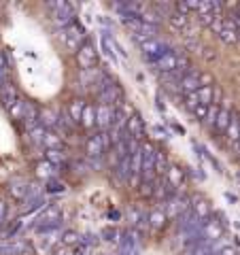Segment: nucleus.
Instances as JSON below:
<instances>
[{
    "label": "nucleus",
    "mask_w": 240,
    "mask_h": 255,
    "mask_svg": "<svg viewBox=\"0 0 240 255\" xmlns=\"http://www.w3.org/2000/svg\"><path fill=\"white\" fill-rule=\"evenodd\" d=\"M62 219H64V213L58 204H49L45 206L43 213L36 217V223H34V230L36 234L41 232H49V230H60L62 228Z\"/></svg>",
    "instance_id": "obj_1"
},
{
    "label": "nucleus",
    "mask_w": 240,
    "mask_h": 255,
    "mask_svg": "<svg viewBox=\"0 0 240 255\" xmlns=\"http://www.w3.org/2000/svg\"><path fill=\"white\" fill-rule=\"evenodd\" d=\"M9 194L17 200H34V198H43V189L36 185V183H30V181H23V179H15L11 181L9 185Z\"/></svg>",
    "instance_id": "obj_2"
},
{
    "label": "nucleus",
    "mask_w": 240,
    "mask_h": 255,
    "mask_svg": "<svg viewBox=\"0 0 240 255\" xmlns=\"http://www.w3.org/2000/svg\"><path fill=\"white\" fill-rule=\"evenodd\" d=\"M60 38H62V45L66 47V51L70 53H77V49L81 47V43L85 41V32H83V26L81 23H68L66 28H62L60 32Z\"/></svg>",
    "instance_id": "obj_3"
},
{
    "label": "nucleus",
    "mask_w": 240,
    "mask_h": 255,
    "mask_svg": "<svg viewBox=\"0 0 240 255\" xmlns=\"http://www.w3.org/2000/svg\"><path fill=\"white\" fill-rule=\"evenodd\" d=\"M45 6L51 11V19H53L55 26L66 28L68 23H73L75 9H73V6H70V4L66 2V0H53V2H47Z\"/></svg>",
    "instance_id": "obj_4"
},
{
    "label": "nucleus",
    "mask_w": 240,
    "mask_h": 255,
    "mask_svg": "<svg viewBox=\"0 0 240 255\" xmlns=\"http://www.w3.org/2000/svg\"><path fill=\"white\" fill-rule=\"evenodd\" d=\"M170 49L172 47L168 45L166 41H162V38H157V36L149 38V41H145V43H140V53L149 64H155L157 60H162Z\"/></svg>",
    "instance_id": "obj_5"
},
{
    "label": "nucleus",
    "mask_w": 240,
    "mask_h": 255,
    "mask_svg": "<svg viewBox=\"0 0 240 255\" xmlns=\"http://www.w3.org/2000/svg\"><path fill=\"white\" fill-rule=\"evenodd\" d=\"M111 147V136H109V132H100V134H92V136H87L85 140V153L87 157H92V159H98L105 155V151H109Z\"/></svg>",
    "instance_id": "obj_6"
},
{
    "label": "nucleus",
    "mask_w": 240,
    "mask_h": 255,
    "mask_svg": "<svg viewBox=\"0 0 240 255\" xmlns=\"http://www.w3.org/2000/svg\"><path fill=\"white\" fill-rule=\"evenodd\" d=\"M183 58H185V51H183V49H170L162 60H157L155 64H151V66H153L155 73L168 75V73H174V70H179V64H181Z\"/></svg>",
    "instance_id": "obj_7"
},
{
    "label": "nucleus",
    "mask_w": 240,
    "mask_h": 255,
    "mask_svg": "<svg viewBox=\"0 0 240 255\" xmlns=\"http://www.w3.org/2000/svg\"><path fill=\"white\" fill-rule=\"evenodd\" d=\"M153 164H155V147L151 142H145V145H140V179L142 181H153L155 177Z\"/></svg>",
    "instance_id": "obj_8"
},
{
    "label": "nucleus",
    "mask_w": 240,
    "mask_h": 255,
    "mask_svg": "<svg viewBox=\"0 0 240 255\" xmlns=\"http://www.w3.org/2000/svg\"><path fill=\"white\" fill-rule=\"evenodd\" d=\"M77 64H79V68L81 70H90V68H94L96 64H98V51H96V47H94V43L92 41H85L81 43V47L77 49Z\"/></svg>",
    "instance_id": "obj_9"
},
{
    "label": "nucleus",
    "mask_w": 240,
    "mask_h": 255,
    "mask_svg": "<svg viewBox=\"0 0 240 255\" xmlns=\"http://www.w3.org/2000/svg\"><path fill=\"white\" fill-rule=\"evenodd\" d=\"M60 236H62V230H49V232H41L36 234V241L34 247L41 255H49L55 247L60 243Z\"/></svg>",
    "instance_id": "obj_10"
},
{
    "label": "nucleus",
    "mask_w": 240,
    "mask_h": 255,
    "mask_svg": "<svg viewBox=\"0 0 240 255\" xmlns=\"http://www.w3.org/2000/svg\"><path fill=\"white\" fill-rule=\"evenodd\" d=\"M189 198L187 196H181V194H174L170 200L164 202V213L168 219H179L183 213L189 211Z\"/></svg>",
    "instance_id": "obj_11"
},
{
    "label": "nucleus",
    "mask_w": 240,
    "mask_h": 255,
    "mask_svg": "<svg viewBox=\"0 0 240 255\" xmlns=\"http://www.w3.org/2000/svg\"><path fill=\"white\" fill-rule=\"evenodd\" d=\"M219 236H223V223L217 219H204L202 228H200V238H202V243L209 245L213 241H217Z\"/></svg>",
    "instance_id": "obj_12"
},
{
    "label": "nucleus",
    "mask_w": 240,
    "mask_h": 255,
    "mask_svg": "<svg viewBox=\"0 0 240 255\" xmlns=\"http://www.w3.org/2000/svg\"><path fill=\"white\" fill-rule=\"evenodd\" d=\"M115 117V107H107V105H98L96 107V126L100 128L102 132H107L111 124H113Z\"/></svg>",
    "instance_id": "obj_13"
},
{
    "label": "nucleus",
    "mask_w": 240,
    "mask_h": 255,
    "mask_svg": "<svg viewBox=\"0 0 240 255\" xmlns=\"http://www.w3.org/2000/svg\"><path fill=\"white\" fill-rule=\"evenodd\" d=\"M200 73L198 70H187V73H183V77H181V83H179V90L183 92V94H196L198 90H200Z\"/></svg>",
    "instance_id": "obj_14"
},
{
    "label": "nucleus",
    "mask_w": 240,
    "mask_h": 255,
    "mask_svg": "<svg viewBox=\"0 0 240 255\" xmlns=\"http://www.w3.org/2000/svg\"><path fill=\"white\" fill-rule=\"evenodd\" d=\"M125 130H127V136L138 142L142 138V134H145V122H142V117L138 113H132L130 119H127Z\"/></svg>",
    "instance_id": "obj_15"
},
{
    "label": "nucleus",
    "mask_w": 240,
    "mask_h": 255,
    "mask_svg": "<svg viewBox=\"0 0 240 255\" xmlns=\"http://www.w3.org/2000/svg\"><path fill=\"white\" fill-rule=\"evenodd\" d=\"M28 251V243L9 238V241H0V255H23Z\"/></svg>",
    "instance_id": "obj_16"
},
{
    "label": "nucleus",
    "mask_w": 240,
    "mask_h": 255,
    "mask_svg": "<svg viewBox=\"0 0 240 255\" xmlns=\"http://www.w3.org/2000/svg\"><path fill=\"white\" fill-rule=\"evenodd\" d=\"M177 194V189H174L170 183H168L166 177H159L157 181H153V196L157 198V200H170V198Z\"/></svg>",
    "instance_id": "obj_17"
},
{
    "label": "nucleus",
    "mask_w": 240,
    "mask_h": 255,
    "mask_svg": "<svg viewBox=\"0 0 240 255\" xmlns=\"http://www.w3.org/2000/svg\"><path fill=\"white\" fill-rule=\"evenodd\" d=\"M119 247H121V255H132L138 251V241H136V234L132 230H127V232L121 234L119 238Z\"/></svg>",
    "instance_id": "obj_18"
},
{
    "label": "nucleus",
    "mask_w": 240,
    "mask_h": 255,
    "mask_svg": "<svg viewBox=\"0 0 240 255\" xmlns=\"http://www.w3.org/2000/svg\"><path fill=\"white\" fill-rule=\"evenodd\" d=\"M85 105L87 102L83 98H73L68 102V117H70V122L73 124H81V115H83V111H85Z\"/></svg>",
    "instance_id": "obj_19"
},
{
    "label": "nucleus",
    "mask_w": 240,
    "mask_h": 255,
    "mask_svg": "<svg viewBox=\"0 0 240 255\" xmlns=\"http://www.w3.org/2000/svg\"><path fill=\"white\" fill-rule=\"evenodd\" d=\"M58 117L60 115L55 113L53 109H41V111H38V124H41L47 132H49L51 128L58 126Z\"/></svg>",
    "instance_id": "obj_20"
},
{
    "label": "nucleus",
    "mask_w": 240,
    "mask_h": 255,
    "mask_svg": "<svg viewBox=\"0 0 240 255\" xmlns=\"http://www.w3.org/2000/svg\"><path fill=\"white\" fill-rule=\"evenodd\" d=\"M115 177L119 183H127L132 179V168H130V155H125L123 159H119L115 166Z\"/></svg>",
    "instance_id": "obj_21"
},
{
    "label": "nucleus",
    "mask_w": 240,
    "mask_h": 255,
    "mask_svg": "<svg viewBox=\"0 0 240 255\" xmlns=\"http://www.w3.org/2000/svg\"><path fill=\"white\" fill-rule=\"evenodd\" d=\"M221 102H226V105H221L219 107V113H217V119H215V128H217L219 132H226V128L230 124V119H232V111L228 107V100H221Z\"/></svg>",
    "instance_id": "obj_22"
},
{
    "label": "nucleus",
    "mask_w": 240,
    "mask_h": 255,
    "mask_svg": "<svg viewBox=\"0 0 240 255\" xmlns=\"http://www.w3.org/2000/svg\"><path fill=\"white\" fill-rule=\"evenodd\" d=\"M223 43H228V45H234V43H238V30H236V26L232 23L230 19H226V23H223V30L217 34Z\"/></svg>",
    "instance_id": "obj_23"
},
{
    "label": "nucleus",
    "mask_w": 240,
    "mask_h": 255,
    "mask_svg": "<svg viewBox=\"0 0 240 255\" xmlns=\"http://www.w3.org/2000/svg\"><path fill=\"white\" fill-rule=\"evenodd\" d=\"M166 221H168V217H166L164 209H153L147 215V223H149V228H153V230H162L166 226Z\"/></svg>",
    "instance_id": "obj_24"
},
{
    "label": "nucleus",
    "mask_w": 240,
    "mask_h": 255,
    "mask_svg": "<svg viewBox=\"0 0 240 255\" xmlns=\"http://www.w3.org/2000/svg\"><path fill=\"white\" fill-rule=\"evenodd\" d=\"M166 179L168 183L177 189L183 185V181H185V170H181L179 166H168V170H166Z\"/></svg>",
    "instance_id": "obj_25"
},
{
    "label": "nucleus",
    "mask_w": 240,
    "mask_h": 255,
    "mask_svg": "<svg viewBox=\"0 0 240 255\" xmlns=\"http://www.w3.org/2000/svg\"><path fill=\"white\" fill-rule=\"evenodd\" d=\"M100 47H102V51H105L111 60L117 62V53H115V36H111L109 32H102V34H100Z\"/></svg>",
    "instance_id": "obj_26"
},
{
    "label": "nucleus",
    "mask_w": 240,
    "mask_h": 255,
    "mask_svg": "<svg viewBox=\"0 0 240 255\" xmlns=\"http://www.w3.org/2000/svg\"><path fill=\"white\" fill-rule=\"evenodd\" d=\"M226 134H228V140L236 145L238 138H240V117L236 113H232V119H230V124L226 128Z\"/></svg>",
    "instance_id": "obj_27"
},
{
    "label": "nucleus",
    "mask_w": 240,
    "mask_h": 255,
    "mask_svg": "<svg viewBox=\"0 0 240 255\" xmlns=\"http://www.w3.org/2000/svg\"><path fill=\"white\" fill-rule=\"evenodd\" d=\"M168 23H170V26H172L174 30L185 32V30H187L189 19H187V15H181V13H177V11H172L170 15H168Z\"/></svg>",
    "instance_id": "obj_28"
},
{
    "label": "nucleus",
    "mask_w": 240,
    "mask_h": 255,
    "mask_svg": "<svg viewBox=\"0 0 240 255\" xmlns=\"http://www.w3.org/2000/svg\"><path fill=\"white\" fill-rule=\"evenodd\" d=\"M60 243H62V247L75 249V247L81 243V234L75 232V230H66V232H62V236H60Z\"/></svg>",
    "instance_id": "obj_29"
},
{
    "label": "nucleus",
    "mask_w": 240,
    "mask_h": 255,
    "mask_svg": "<svg viewBox=\"0 0 240 255\" xmlns=\"http://www.w3.org/2000/svg\"><path fill=\"white\" fill-rule=\"evenodd\" d=\"M168 170V157L162 149H155V164H153V172L164 177V172Z\"/></svg>",
    "instance_id": "obj_30"
},
{
    "label": "nucleus",
    "mask_w": 240,
    "mask_h": 255,
    "mask_svg": "<svg viewBox=\"0 0 240 255\" xmlns=\"http://www.w3.org/2000/svg\"><path fill=\"white\" fill-rule=\"evenodd\" d=\"M23 119H26V126L28 130L30 128L38 126V109L32 105V102H26V111H23Z\"/></svg>",
    "instance_id": "obj_31"
},
{
    "label": "nucleus",
    "mask_w": 240,
    "mask_h": 255,
    "mask_svg": "<svg viewBox=\"0 0 240 255\" xmlns=\"http://www.w3.org/2000/svg\"><path fill=\"white\" fill-rule=\"evenodd\" d=\"M45 128L38 124V126H34V128H30L28 130V140L32 142V145H43V138H45Z\"/></svg>",
    "instance_id": "obj_32"
},
{
    "label": "nucleus",
    "mask_w": 240,
    "mask_h": 255,
    "mask_svg": "<svg viewBox=\"0 0 240 255\" xmlns=\"http://www.w3.org/2000/svg\"><path fill=\"white\" fill-rule=\"evenodd\" d=\"M81 126L83 128H94L96 126V107L94 105H85V111L81 115Z\"/></svg>",
    "instance_id": "obj_33"
},
{
    "label": "nucleus",
    "mask_w": 240,
    "mask_h": 255,
    "mask_svg": "<svg viewBox=\"0 0 240 255\" xmlns=\"http://www.w3.org/2000/svg\"><path fill=\"white\" fill-rule=\"evenodd\" d=\"M17 98H19V96H17V92H15L13 85H4V87H2V105H4L6 109H9Z\"/></svg>",
    "instance_id": "obj_34"
},
{
    "label": "nucleus",
    "mask_w": 240,
    "mask_h": 255,
    "mask_svg": "<svg viewBox=\"0 0 240 255\" xmlns=\"http://www.w3.org/2000/svg\"><path fill=\"white\" fill-rule=\"evenodd\" d=\"M196 96H198V102H200V105L211 107V102H213V85H211V87H200V90L196 92Z\"/></svg>",
    "instance_id": "obj_35"
},
{
    "label": "nucleus",
    "mask_w": 240,
    "mask_h": 255,
    "mask_svg": "<svg viewBox=\"0 0 240 255\" xmlns=\"http://www.w3.org/2000/svg\"><path fill=\"white\" fill-rule=\"evenodd\" d=\"M36 174H38L41 179L49 181V179H53V174H55V166H51L49 162H41V164L36 166Z\"/></svg>",
    "instance_id": "obj_36"
},
{
    "label": "nucleus",
    "mask_w": 240,
    "mask_h": 255,
    "mask_svg": "<svg viewBox=\"0 0 240 255\" xmlns=\"http://www.w3.org/2000/svg\"><path fill=\"white\" fill-rule=\"evenodd\" d=\"M23 111H26V100H23V98H17L9 107V113H11L13 119H23Z\"/></svg>",
    "instance_id": "obj_37"
},
{
    "label": "nucleus",
    "mask_w": 240,
    "mask_h": 255,
    "mask_svg": "<svg viewBox=\"0 0 240 255\" xmlns=\"http://www.w3.org/2000/svg\"><path fill=\"white\" fill-rule=\"evenodd\" d=\"M45 155H47V162H49L51 166H58V164H62L64 159H66L64 151H60V149H47Z\"/></svg>",
    "instance_id": "obj_38"
},
{
    "label": "nucleus",
    "mask_w": 240,
    "mask_h": 255,
    "mask_svg": "<svg viewBox=\"0 0 240 255\" xmlns=\"http://www.w3.org/2000/svg\"><path fill=\"white\" fill-rule=\"evenodd\" d=\"M60 145H62V138L58 136V134L45 132V138H43V147L45 149H60Z\"/></svg>",
    "instance_id": "obj_39"
},
{
    "label": "nucleus",
    "mask_w": 240,
    "mask_h": 255,
    "mask_svg": "<svg viewBox=\"0 0 240 255\" xmlns=\"http://www.w3.org/2000/svg\"><path fill=\"white\" fill-rule=\"evenodd\" d=\"M198 105H200V102H198V96L196 94H185V96H183V107H185L189 113H194Z\"/></svg>",
    "instance_id": "obj_40"
},
{
    "label": "nucleus",
    "mask_w": 240,
    "mask_h": 255,
    "mask_svg": "<svg viewBox=\"0 0 240 255\" xmlns=\"http://www.w3.org/2000/svg\"><path fill=\"white\" fill-rule=\"evenodd\" d=\"M45 204V200L43 198H34V200H28L26 202V206H23V211H28V213H34V211H38L41 206Z\"/></svg>",
    "instance_id": "obj_41"
},
{
    "label": "nucleus",
    "mask_w": 240,
    "mask_h": 255,
    "mask_svg": "<svg viewBox=\"0 0 240 255\" xmlns=\"http://www.w3.org/2000/svg\"><path fill=\"white\" fill-rule=\"evenodd\" d=\"M206 113H209V107H204V105H198L196 111L191 115L196 117V122H202L204 124V119H206Z\"/></svg>",
    "instance_id": "obj_42"
},
{
    "label": "nucleus",
    "mask_w": 240,
    "mask_h": 255,
    "mask_svg": "<svg viewBox=\"0 0 240 255\" xmlns=\"http://www.w3.org/2000/svg\"><path fill=\"white\" fill-rule=\"evenodd\" d=\"M217 17V13H204V15H198V23H202V26H211Z\"/></svg>",
    "instance_id": "obj_43"
},
{
    "label": "nucleus",
    "mask_w": 240,
    "mask_h": 255,
    "mask_svg": "<svg viewBox=\"0 0 240 255\" xmlns=\"http://www.w3.org/2000/svg\"><path fill=\"white\" fill-rule=\"evenodd\" d=\"M105 241H109V243H113V241H117V230L115 228H105L102 230V234H100Z\"/></svg>",
    "instance_id": "obj_44"
},
{
    "label": "nucleus",
    "mask_w": 240,
    "mask_h": 255,
    "mask_svg": "<svg viewBox=\"0 0 240 255\" xmlns=\"http://www.w3.org/2000/svg\"><path fill=\"white\" fill-rule=\"evenodd\" d=\"M140 196H153V181L140 183Z\"/></svg>",
    "instance_id": "obj_45"
},
{
    "label": "nucleus",
    "mask_w": 240,
    "mask_h": 255,
    "mask_svg": "<svg viewBox=\"0 0 240 255\" xmlns=\"http://www.w3.org/2000/svg\"><path fill=\"white\" fill-rule=\"evenodd\" d=\"M47 191H64V183H58V181H53V179H49L47 181Z\"/></svg>",
    "instance_id": "obj_46"
},
{
    "label": "nucleus",
    "mask_w": 240,
    "mask_h": 255,
    "mask_svg": "<svg viewBox=\"0 0 240 255\" xmlns=\"http://www.w3.org/2000/svg\"><path fill=\"white\" fill-rule=\"evenodd\" d=\"M191 255H211V249H209V245H200L198 249L191 253Z\"/></svg>",
    "instance_id": "obj_47"
},
{
    "label": "nucleus",
    "mask_w": 240,
    "mask_h": 255,
    "mask_svg": "<svg viewBox=\"0 0 240 255\" xmlns=\"http://www.w3.org/2000/svg\"><path fill=\"white\" fill-rule=\"evenodd\" d=\"M215 255H236V249L232 245H228V247H223V249L219 253H215Z\"/></svg>",
    "instance_id": "obj_48"
},
{
    "label": "nucleus",
    "mask_w": 240,
    "mask_h": 255,
    "mask_svg": "<svg viewBox=\"0 0 240 255\" xmlns=\"http://www.w3.org/2000/svg\"><path fill=\"white\" fill-rule=\"evenodd\" d=\"M53 255H75L73 249H68V247H60V249H55Z\"/></svg>",
    "instance_id": "obj_49"
},
{
    "label": "nucleus",
    "mask_w": 240,
    "mask_h": 255,
    "mask_svg": "<svg viewBox=\"0 0 240 255\" xmlns=\"http://www.w3.org/2000/svg\"><path fill=\"white\" fill-rule=\"evenodd\" d=\"M194 177H196L198 181H204L206 174H204V170H202V166H198V168H194Z\"/></svg>",
    "instance_id": "obj_50"
},
{
    "label": "nucleus",
    "mask_w": 240,
    "mask_h": 255,
    "mask_svg": "<svg viewBox=\"0 0 240 255\" xmlns=\"http://www.w3.org/2000/svg\"><path fill=\"white\" fill-rule=\"evenodd\" d=\"M4 217H6V204L0 200V221H4Z\"/></svg>",
    "instance_id": "obj_51"
},
{
    "label": "nucleus",
    "mask_w": 240,
    "mask_h": 255,
    "mask_svg": "<svg viewBox=\"0 0 240 255\" xmlns=\"http://www.w3.org/2000/svg\"><path fill=\"white\" fill-rule=\"evenodd\" d=\"M223 196H226V200H228V202H238V198H236L234 194H230V191H226Z\"/></svg>",
    "instance_id": "obj_52"
},
{
    "label": "nucleus",
    "mask_w": 240,
    "mask_h": 255,
    "mask_svg": "<svg viewBox=\"0 0 240 255\" xmlns=\"http://www.w3.org/2000/svg\"><path fill=\"white\" fill-rule=\"evenodd\" d=\"M2 68H4V55L0 53V73H2Z\"/></svg>",
    "instance_id": "obj_53"
},
{
    "label": "nucleus",
    "mask_w": 240,
    "mask_h": 255,
    "mask_svg": "<svg viewBox=\"0 0 240 255\" xmlns=\"http://www.w3.org/2000/svg\"><path fill=\"white\" fill-rule=\"evenodd\" d=\"M2 226H4V221H0V228H2Z\"/></svg>",
    "instance_id": "obj_54"
},
{
    "label": "nucleus",
    "mask_w": 240,
    "mask_h": 255,
    "mask_svg": "<svg viewBox=\"0 0 240 255\" xmlns=\"http://www.w3.org/2000/svg\"><path fill=\"white\" fill-rule=\"evenodd\" d=\"M238 147H240V138H238Z\"/></svg>",
    "instance_id": "obj_55"
},
{
    "label": "nucleus",
    "mask_w": 240,
    "mask_h": 255,
    "mask_svg": "<svg viewBox=\"0 0 240 255\" xmlns=\"http://www.w3.org/2000/svg\"><path fill=\"white\" fill-rule=\"evenodd\" d=\"M119 255H121V253H119Z\"/></svg>",
    "instance_id": "obj_56"
}]
</instances>
